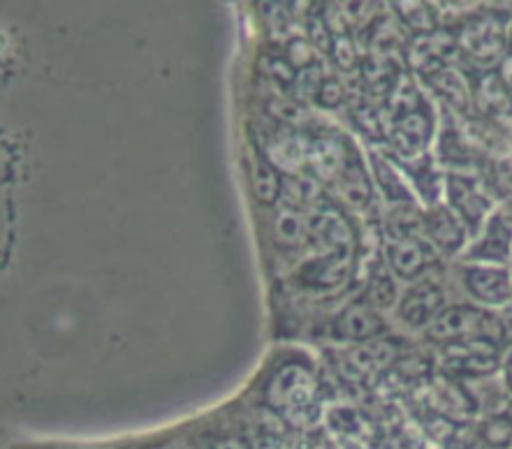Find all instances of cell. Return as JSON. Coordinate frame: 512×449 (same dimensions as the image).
Returning a JSON list of instances; mask_svg holds the SVG:
<instances>
[{
    "mask_svg": "<svg viewBox=\"0 0 512 449\" xmlns=\"http://www.w3.org/2000/svg\"><path fill=\"white\" fill-rule=\"evenodd\" d=\"M499 213L512 225V197H508V200H503V206L499 209Z\"/></svg>",
    "mask_w": 512,
    "mask_h": 449,
    "instance_id": "43",
    "label": "cell"
},
{
    "mask_svg": "<svg viewBox=\"0 0 512 449\" xmlns=\"http://www.w3.org/2000/svg\"><path fill=\"white\" fill-rule=\"evenodd\" d=\"M438 260L436 248L424 237L411 239H385L383 262L399 281L415 283L429 274Z\"/></svg>",
    "mask_w": 512,
    "mask_h": 449,
    "instance_id": "10",
    "label": "cell"
},
{
    "mask_svg": "<svg viewBox=\"0 0 512 449\" xmlns=\"http://www.w3.org/2000/svg\"><path fill=\"white\" fill-rule=\"evenodd\" d=\"M424 334L431 343L445 345L464 341V338L489 336L499 343H506V329H503V318L487 311L485 306L475 304H455L448 306L431 325L424 329Z\"/></svg>",
    "mask_w": 512,
    "mask_h": 449,
    "instance_id": "2",
    "label": "cell"
},
{
    "mask_svg": "<svg viewBox=\"0 0 512 449\" xmlns=\"http://www.w3.org/2000/svg\"><path fill=\"white\" fill-rule=\"evenodd\" d=\"M269 114H272L276 121L285 123V125H297L304 119L302 105H299L295 98H290V95H279V98H274L272 102H269Z\"/></svg>",
    "mask_w": 512,
    "mask_h": 449,
    "instance_id": "36",
    "label": "cell"
},
{
    "mask_svg": "<svg viewBox=\"0 0 512 449\" xmlns=\"http://www.w3.org/2000/svg\"><path fill=\"white\" fill-rule=\"evenodd\" d=\"M369 167L373 183H376L378 193L383 195V200L390 206H401V204H418V197H415V190L411 181L406 179L404 169L399 167L397 160L387 153L371 151L369 153Z\"/></svg>",
    "mask_w": 512,
    "mask_h": 449,
    "instance_id": "16",
    "label": "cell"
},
{
    "mask_svg": "<svg viewBox=\"0 0 512 449\" xmlns=\"http://www.w3.org/2000/svg\"><path fill=\"white\" fill-rule=\"evenodd\" d=\"M309 244L316 246L320 255H357L360 237L339 204L323 202L309 213Z\"/></svg>",
    "mask_w": 512,
    "mask_h": 449,
    "instance_id": "6",
    "label": "cell"
},
{
    "mask_svg": "<svg viewBox=\"0 0 512 449\" xmlns=\"http://www.w3.org/2000/svg\"><path fill=\"white\" fill-rule=\"evenodd\" d=\"M401 355H404V352H401V341L385 334L367 343H357L353 350L341 357L339 366H341L343 378L348 382L364 385L369 378L390 373L392 366L399 362Z\"/></svg>",
    "mask_w": 512,
    "mask_h": 449,
    "instance_id": "7",
    "label": "cell"
},
{
    "mask_svg": "<svg viewBox=\"0 0 512 449\" xmlns=\"http://www.w3.org/2000/svg\"><path fill=\"white\" fill-rule=\"evenodd\" d=\"M499 75L503 79V84L508 86V91L512 95V56H506L501 61V68H499Z\"/></svg>",
    "mask_w": 512,
    "mask_h": 449,
    "instance_id": "41",
    "label": "cell"
},
{
    "mask_svg": "<svg viewBox=\"0 0 512 449\" xmlns=\"http://www.w3.org/2000/svg\"><path fill=\"white\" fill-rule=\"evenodd\" d=\"M448 308V294L441 281L429 274L420 281L411 283V287L401 294L397 304V318L411 329H427L438 315Z\"/></svg>",
    "mask_w": 512,
    "mask_h": 449,
    "instance_id": "9",
    "label": "cell"
},
{
    "mask_svg": "<svg viewBox=\"0 0 512 449\" xmlns=\"http://www.w3.org/2000/svg\"><path fill=\"white\" fill-rule=\"evenodd\" d=\"M482 181L489 193L499 195L503 200L512 197V156H499L482 165Z\"/></svg>",
    "mask_w": 512,
    "mask_h": 449,
    "instance_id": "30",
    "label": "cell"
},
{
    "mask_svg": "<svg viewBox=\"0 0 512 449\" xmlns=\"http://www.w3.org/2000/svg\"><path fill=\"white\" fill-rule=\"evenodd\" d=\"M399 287H397V276L387 269L385 262H380L376 269L371 271V278L364 287L362 301H367L369 306L378 308V311H387V308L399 304Z\"/></svg>",
    "mask_w": 512,
    "mask_h": 449,
    "instance_id": "29",
    "label": "cell"
},
{
    "mask_svg": "<svg viewBox=\"0 0 512 449\" xmlns=\"http://www.w3.org/2000/svg\"><path fill=\"white\" fill-rule=\"evenodd\" d=\"M436 137V116L429 100L418 107L390 116V135L387 144L392 146L394 158L413 160L429 153V146Z\"/></svg>",
    "mask_w": 512,
    "mask_h": 449,
    "instance_id": "4",
    "label": "cell"
},
{
    "mask_svg": "<svg viewBox=\"0 0 512 449\" xmlns=\"http://www.w3.org/2000/svg\"><path fill=\"white\" fill-rule=\"evenodd\" d=\"M299 449H334V447L329 445V443H313V445H304V447H299Z\"/></svg>",
    "mask_w": 512,
    "mask_h": 449,
    "instance_id": "45",
    "label": "cell"
},
{
    "mask_svg": "<svg viewBox=\"0 0 512 449\" xmlns=\"http://www.w3.org/2000/svg\"><path fill=\"white\" fill-rule=\"evenodd\" d=\"M424 218V239L436 248L438 255L452 257L464 253L468 246V230L466 223L450 209L448 204L427 206L422 213Z\"/></svg>",
    "mask_w": 512,
    "mask_h": 449,
    "instance_id": "11",
    "label": "cell"
},
{
    "mask_svg": "<svg viewBox=\"0 0 512 449\" xmlns=\"http://www.w3.org/2000/svg\"><path fill=\"white\" fill-rule=\"evenodd\" d=\"M445 204L464 220L471 234H478L494 213L492 193L485 181L471 172L445 174Z\"/></svg>",
    "mask_w": 512,
    "mask_h": 449,
    "instance_id": "5",
    "label": "cell"
},
{
    "mask_svg": "<svg viewBox=\"0 0 512 449\" xmlns=\"http://www.w3.org/2000/svg\"><path fill=\"white\" fill-rule=\"evenodd\" d=\"M455 49V40L448 33H424L408 44V63L413 65L420 75H431V72L445 68V61Z\"/></svg>",
    "mask_w": 512,
    "mask_h": 449,
    "instance_id": "25",
    "label": "cell"
},
{
    "mask_svg": "<svg viewBox=\"0 0 512 449\" xmlns=\"http://www.w3.org/2000/svg\"><path fill=\"white\" fill-rule=\"evenodd\" d=\"M397 12L415 31L427 33L434 26V14H431L429 5L424 0H397Z\"/></svg>",
    "mask_w": 512,
    "mask_h": 449,
    "instance_id": "33",
    "label": "cell"
},
{
    "mask_svg": "<svg viewBox=\"0 0 512 449\" xmlns=\"http://www.w3.org/2000/svg\"><path fill=\"white\" fill-rule=\"evenodd\" d=\"M323 72H320L318 65H311V68H304V70H297V77L295 82L290 86V98H295L299 105H304V102H311L316 100L318 95V88L323 84Z\"/></svg>",
    "mask_w": 512,
    "mask_h": 449,
    "instance_id": "32",
    "label": "cell"
},
{
    "mask_svg": "<svg viewBox=\"0 0 512 449\" xmlns=\"http://www.w3.org/2000/svg\"><path fill=\"white\" fill-rule=\"evenodd\" d=\"M288 61L295 65L297 70H304V68H311V65H316V47L309 40L304 38H290L288 40Z\"/></svg>",
    "mask_w": 512,
    "mask_h": 449,
    "instance_id": "38",
    "label": "cell"
},
{
    "mask_svg": "<svg viewBox=\"0 0 512 449\" xmlns=\"http://www.w3.org/2000/svg\"><path fill=\"white\" fill-rule=\"evenodd\" d=\"M346 100H348L346 86H343L336 77H325L323 84H320V88H318V95H316L318 107L327 109V112H334V109L346 105Z\"/></svg>",
    "mask_w": 512,
    "mask_h": 449,
    "instance_id": "34",
    "label": "cell"
},
{
    "mask_svg": "<svg viewBox=\"0 0 512 449\" xmlns=\"http://www.w3.org/2000/svg\"><path fill=\"white\" fill-rule=\"evenodd\" d=\"M459 44L478 63H494L506 58V35L494 19H480L468 24L459 35Z\"/></svg>",
    "mask_w": 512,
    "mask_h": 449,
    "instance_id": "17",
    "label": "cell"
},
{
    "mask_svg": "<svg viewBox=\"0 0 512 449\" xmlns=\"http://www.w3.org/2000/svg\"><path fill=\"white\" fill-rule=\"evenodd\" d=\"M431 389V410L438 412V415L452 419V422H459V419L471 417L475 412V401L473 396L466 392L462 380L450 378L438 371L434 378L429 380Z\"/></svg>",
    "mask_w": 512,
    "mask_h": 449,
    "instance_id": "20",
    "label": "cell"
},
{
    "mask_svg": "<svg viewBox=\"0 0 512 449\" xmlns=\"http://www.w3.org/2000/svg\"><path fill=\"white\" fill-rule=\"evenodd\" d=\"M332 334L336 341H348L355 345L367 343L387 334V322L378 308L369 306L367 301H355V304L346 306L336 315Z\"/></svg>",
    "mask_w": 512,
    "mask_h": 449,
    "instance_id": "14",
    "label": "cell"
},
{
    "mask_svg": "<svg viewBox=\"0 0 512 449\" xmlns=\"http://www.w3.org/2000/svg\"><path fill=\"white\" fill-rule=\"evenodd\" d=\"M355 271V255H318L299 269V281L311 290H334L350 281Z\"/></svg>",
    "mask_w": 512,
    "mask_h": 449,
    "instance_id": "22",
    "label": "cell"
},
{
    "mask_svg": "<svg viewBox=\"0 0 512 449\" xmlns=\"http://www.w3.org/2000/svg\"><path fill=\"white\" fill-rule=\"evenodd\" d=\"M431 88V93L457 116H471L475 114V102H473V88L466 82V77L457 68H445L431 72L424 77Z\"/></svg>",
    "mask_w": 512,
    "mask_h": 449,
    "instance_id": "18",
    "label": "cell"
},
{
    "mask_svg": "<svg viewBox=\"0 0 512 449\" xmlns=\"http://www.w3.org/2000/svg\"><path fill=\"white\" fill-rule=\"evenodd\" d=\"M332 56H334V63L339 65L341 70H353L355 63H357V51L353 47V42L346 33H339L332 38Z\"/></svg>",
    "mask_w": 512,
    "mask_h": 449,
    "instance_id": "39",
    "label": "cell"
},
{
    "mask_svg": "<svg viewBox=\"0 0 512 449\" xmlns=\"http://www.w3.org/2000/svg\"><path fill=\"white\" fill-rule=\"evenodd\" d=\"M350 139L334 135H318L309 139V156H306V169L311 176H316L320 183L332 186L336 176L346 167L350 153Z\"/></svg>",
    "mask_w": 512,
    "mask_h": 449,
    "instance_id": "15",
    "label": "cell"
},
{
    "mask_svg": "<svg viewBox=\"0 0 512 449\" xmlns=\"http://www.w3.org/2000/svg\"><path fill=\"white\" fill-rule=\"evenodd\" d=\"M133 449H153V447H133Z\"/></svg>",
    "mask_w": 512,
    "mask_h": 449,
    "instance_id": "46",
    "label": "cell"
},
{
    "mask_svg": "<svg viewBox=\"0 0 512 449\" xmlns=\"http://www.w3.org/2000/svg\"><path fill=\"white\" fill-rule=\"evenodd\" d=\"M283 204L295 206V209H316L323 204V183L311 174H295L283 179Z\"/></svg>",
    "mask_w": 512,
    "mask_h": 449,
    "instance_id": "28",
    "label": "cell"
},
{
    "mask_svg": "<svg viewBox=\"0 0 512 449\" xmlns=\"http://www.w3.org/2000/svg\"><path fill=\"white\" fill-rule=\"evenodd\" d=\"M473 241L464 250V262L510 264L512 262V225L499 211L473 234Z\"/></svg>",
    "mask_w": 512,
    "mask_h": 449,
    "instance_id": "13",
    "label": "cell"
},
{
    "mask_svg": "<svg viewBox=\"0 0 512 449\" xmlns=\"http://www.w3.org/2000/svg\"><path fill=\"white\" fill-rule=\"evenodd\" d=\"M204 449H251V443L241 436H230V438H221L216 443H211L209 447Z\"/></svg>",
    "mask_w": 512,
    "mask_h": 449,
    "instance_id": "40",
    "label": "cell"
},
{
    "mask_svg": "<svg viewBox=\"0 0 512 449\" xmlns=\"http://www.w3.org/2000/svg\"><path fill=\"white\" fill-rule=\"evenodd\" d=\"M399 167L404 169L406 179L411 181V186L415 190V197L427 206L441 204V197H445V174L438 167V160L431 156V153H424L420 158L413 160H399Z\"/></svg>",
    "mask_w": 512,
    "mask_h": 449,
    "instance_id": "19",
    "label": "cell"
},
{
    "mask_svg": "<svg viewBox=\"0 0 512 449\" xmlns=\"http://www.w3.org/2000/svg\"><path fill=\"white\" fill-rule=\"evenodd\" d=\"M475 114L485 116V119L501 123L512 119V95L508 86L503 84L499 72H485L473 88Z\"/></svg>",
    "mask_w": 512,
    "mask_h": 449,
    "instance_id": "24",
    "label": "cell"
},
{
    "mask_svg": "<svg viewBox=\"0 0 512 449\" xmlns=\"http://www.w3.org/2000/svg\"><path fill=\"white\" fill-rule=\"evenodd\" d=\"M503 375H506V385L512 392V350H510V355L503 359Z\"/></svg>",
    "mask_w": 512,
    "mask_h": 449,
    "instance_id": "42",
    "label": "cell"
},
{
    "mask_svg": "<svg viewBox=\"0 0 512 449\" xmlns=\"http://www.w3.org/2000/svg\"><path fill=\"white\" fill-rule=\"evenodd\" d=\"M334 5L348 26L367 24V21L373 19V14H376L371 0H336Z\"/></svg>",
    "mask_w": 512,
    "mask_h": 449,
    "instance_id": "35",
    "label": "cell"
},
{
    "mask_svg": "<svg viewBox=\"0 0 512 449\" xmlns=\"http://www.w3.org/2000/svg\"><path fill=\"white\" fill-rule=\"evenodd\" d=\"M262 70H265V77L272 79L279 86H292L297 77V70L295 65H292L288 58H276V56H267L265 61H262Z\"/></svg>",
    "mask_w": 512,
    "mask_h": 449,
    "instance_id": "37",
    "label": "cell"
},
{
    "mask_svg": "<svg viewBox=\"0 0 512 449\" xmlns=\"http://www.w3.org/2000/svg\"><path fill=\"white\" fill-rule=\"evenodd\" d=\"M501 345L496 338L475 336L464 341L441 345V359L438 371L457 380L487 378L503 366Z\"/></svg>",
    "mask_w": 512,
    "mask_h": 449,
    "instance_id": "3",
    "label": "cell"
},
{
    "mask_svg": "<svg viewBox=\"0 0 512 449\" xmlns=\"http://www.w3.org/2000/svg\"><path fill=\"white\" fill-rule=\"evenodd\" d=\"M459 278L468 297L485 308H501L512 304V269L508 264L464 262Z\"/></svg>",
    "mask_w": 512,
    "mask_h": 449,
    "instance_id": "8",
    "label": "cell"
},
{
    "mask_svg": "<svg viewBox=\"0 0 512 449\" xmlns=\"http://www.w3.org/2000/svg\"><path fill=\"white\" fill-rule=\"evenodd\" d=\"M336 197L343 206L355 211H364L373 204L376 197V183H373L369 160L362 158V153L355 149V144H350V153L346 160L343 172L336 176L332 183Z\"/></svg>",
    "mask_w": 512,
    "mask_h": 449,
    "instance_id": "12",
    "label": "cell"
},
{
    "mask_svg": "<svg viewBox=\"0 0 512 449\" xmlns=\"http://www.w3.org/2000/svg\"><path fill=\"white\" fill-rule=\"evenodd\" d=\"M478 438L487 449H512V419L508 415L489 417L478 429Z\"/></svg>",
    "mask_w": 512,
    "mask_h": 449,
    "instance_id": "31",
    "label": "cell"
},
{
    "mask_svg": "<svg viewBox=\"0 0 512 449\" xmlns=\"http://www.w3.org/2000/svg\"><path fill=\"white\" fill-rule=\"evenodd\" d=\"M311 0H288V7H292V10H302V7L309 5Z\"/></svg>",
    "mask_w": 512,
    "mask_h": 449,
    "instance_id": "44",
    "label": "cell"
},
{
    "mask_svg": "<svg viewBox=\"0 0 512 449\" xmlns=\"http://www.w3.org/2000/svg\"><path fill=\"white\" fill-rule=\"evenodd\" d=\"M283 179L285 176L276 169L269 160L265 158V153L253 158L251 163V186H253V195L258 197L260 204L265 206H274L276 202L283 197Z\"/></svg>",
    "mask_w": 512,
    "mask_h": 449,
    "instance_id": "27",
    "label": "cell"
},
{
    "mask_svg": "<svg viewBox=\"0 0 512 449\" xmlns=\"http://www.w3.org/2000/svg\"><path fill=\"white\" fill-rule=\"evenodd\" d=\"M272 234L276 246L299 248L309 244V216L295 206L283 204L272 220Z\"/></svg>",
    "mask_w": 512,
    "mask_h": 449,
    "instance_id": "26",
    "label": "cell"
},
{
    "mask_svg": "<svg viewBox=\"0 0 512 449\" xmlns=\"http://www.w3.org/2000/svg\"><path fill=\"white\" fill-rule=\"evenodd\" d=\"M436 160L438 165L448 167V172H468V169L482 165L480 151L475 149L464 128L457 125H443L436 139Z\"/></svg>",
    "mask_w": 512,
    "mask_h": 449,
    "instance_id": "21",
    "label": "cell"
},
{
    "mask_svg": "<svg viewBox=\"0 0 512 449\" xmlns=\"http://www.w3.org/2000/svg\"><path fill=\"white\" fill-rule=\"evenodd\" d=\"M306 156H309V139L302 132L283 128L269 137L265 146V158L272 163L283 176L304 174Z\"/></svg>",
    "mask_w": 512,
    "mask_h": 449,
    "instance_id": "23",
    "label": "cell"
},
{
    "mask_svg": "<svg viewBox=\"0 0 512 449\" xmlns=\"http://www.w3.org/2000/svg\"><path fill=\"white\" fill-rule=\"evenodd\" d=\"M318 375L304 359H288L274 368L265 382V403L269 410L290 417L295 412L316 406Z\"/></svg>",
    "mask_w": 512,
    "mask_h": 449,
    "instance_id": "1",
    "label": "cell"
}]
</instances>
